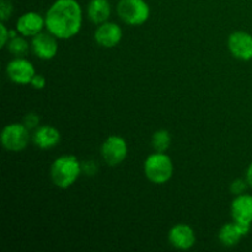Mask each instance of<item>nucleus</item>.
<instances>
[{"label":"nucleus","instance_id":"9b49d317","mask_svg":"<svg viewBox=\"0 0 252 252\" xmlns=\"http://www.w3.org/2000/svg\"><path fill=\"white\" fill-rule=\"evenodd\" d=\"M46 27V19L36 11L22 14L16 21V30L24 37H33Z\"/></svg>","mask_w":252,"mask_h":252},{"label":"nucleus","instance_id":"5701e85b","mask_svg":"<svg viewBox=\"0 0 252 252\" xmlns=\"http://www.w3.org/2000/svg\"><path fill=\"white\" fill-rule=\"evenodd\" d=\"M0 32H1V36H0V44H1V48H4V47H6L7 42L10 41V36H9V30L6 29V26H5L4 22L1 21V24H0Z\"/></svg>","mask_w":252,"mask_h":252},{"label":"nucleus","instance_id":"a211bd4d","mask_svg":"<svg viewBox=\"0 0 252 252\" xmlns=\"http://www.w3.org/2000/svg\"><path fill=\"white\" fill-rule=\"evenodd\" d=\"M7 51L15 57H24L29 52V43L24 37H15L11 38L6 44Z\"/></svg>","mask_w":252,"mask_h":252},{"label":"nucleus","instance_id":"39448f33","mask_svg":"<svg viewBox=\"0 0 252 252\" xmlns=\"http://www.w3.org/2000/svg\"><path fill=\"white\" fill-rule=\"evenodd\" d=\"M29 128L24 123H11L2 129L1 144L9 152H21L30 140Z\"/></svg>","mask_w":252,"mask_h":252},{"label":"nucleus","instance_id":"412c9836","mask_svg":"<svg viewBox=\"0 0 252 252\" xmlns=\"http://www.w3.org/2000/svg\"><path fill=\"white\" fill-rule=\"evenodd\" d=\"M24 125L26 126L29 129H36L39 126V116L34 112H30L25 116Z\"/></svg>","mask_w":252,"mask_h":252},{"label":"nucleus","instance_id":"4be33fe9","mask_svg":"<svg viewBox=\"0 0 252 252\" xmlns=\"http://www.w3.org/2000/svg\"><path fill=\"white\" fill-rule=\"evenodd\" d=\"M32 85V88H34L36 90H42V89H44V86H46V78H44L43 75H41V74H36V75L32 78L31 83H30Z\"/></svg>","mask_w":252,"mask_h":252},{"label":"nucleus","instance_id":"20e7f679","mask_svg":"<svg viewBox=\"0 0 252 252\" xmlns=\"http://www.w3.org/2000/svg\"><path fill=\"white\" fill-rule=\"evenodd\" d=\"M116 10L120 19L130 26L143 25L150 16V7L145 0H120Z\"/></svg>","mask_w":252,"mask_h":252},{"label":"nucleus","instance_id":"f3484780","mask_svg":"<svg viewBox=\"0 0 252 252\" xmlns=\"http://www.w3.org/2000/svg\"><path fill=\"white\" fill-rule=\"evenodd\" d=\"M152 144L155 152L165 153L171 144V135L165 129L157 130L152 137Z\"/></svg>","mask_w":252,"mask_h":252},{"label":"nucleus","instance_id":"ddd939ff","mask_svg":"<svg viewBox=\"0 0 252 252\" xmlns=\"http://www.w3.org/2000/svg\"><path fill=\"white\" fill-rule=\"evenodd\" d=\"M231 217L235 223L252 224V196L240 194L231 203Z\"/></svg>","mask_w":252,"mask_h":252},{"label":"nucleus","instance_id":"dca6fc26","mask_svg":"<svg viewBox=\"0 0 252 252\" xmlns=\"http://www.w3.org/2000/svg\"><path fill=\"white\" fill-rule=\"evenodd\" d=\"M244 236H245V234L241 230L240 225H239L238 223H235V221L224 224L218 234L219 241H220L224 246H226V248H233V246L238 245L239 241H240L241 238H244Z\"/></svg>","mask_w":252,"mask_h":252},{"label":"nucleus","instance_id":"6e6552de","mask_svg":"<svg viewBox=\"0 0 252 252\" xmlns=\"http://www.w3.org/2000/svg\"><path fill=\"white\" fill-rule=\"evenodd\" d=\"M31 47L34 56L43 61L54 58L58 52L57 37L53 36L51 32H39L36 36L32 37Z\"/></svg>","mask_w":252,"mask_h":252},{"label":"nucleus","instance_id":"aec40b11","mask_svg":"<svg viewBox=\"0 0 252 252\" xmlns=\"http://www.w3.org/2000/svg\"><path fill=\"white\" fill-rule=\"evenodd\" d=\"M248 185L249 184L246 180H243V179L234 180L230 185L231 193L235 194V196H240V194H243L244 192L246 191V189H248Z\"/></svg>","mask_w":252,"mask_h":252},{"label":"nucleus","instance_id":"393cba45","mask_svg":"<svg viewBox=\"0 0 252 252\" xmlns=\"http://www.w3.org/2000/svg\"><path fill=\"white\" fill-rule=\"evenodd\" d=\"M246 181H248L249 186L252 187V162L249 165L248 170H246Z\"/></svg>","mask_w":252,"mask_h":252},{"label":"nucleus","instance_id":"1a4fd4ad","mask_svg":"<svg viewBox=\"0 0 252 252\" xmlns=\"http://www.w3.org/2000/svg\"><path fill=\"white\" fill-rule=\"evenodd\" d=\"M228 48L233 57L240 61L252 59V34L245 31H235L229 36Z\"/></svg>","mask_w":252,"mask_h":252},{"label":"nucleus","instance_id":"f257e3e1","mask_svg":"<svg viewBox=\"0 0 252 252\" xmlns=\"http://www.w3.org/2000/svg\"><path fill=\"white\" fill-rule=\"evenodd\" d=\"M46 29L59 39H69L79 33L83 25V10L76 0H56L46 12Z\"/></svg>","mask_w":252,"mask_h":252},{"label":"nucleus","instance_id":"9d476101","mask_svg":"<svg viewBox=\"0 0 252 252\" xmlns=\"http://www.w3.org/2000/svg\"><path fill=\"white\" fill-rule=\"evenodd\" d=\"M123 36L122 29L115 22L106 21L103 24L98 25L95 30L94 38L98 46L103 48H113L121 42Z\"/></svg>","mask_w":252,"mask_h":252},{"label":"nucleus","instance_id":"7ed1b4c3","mask_svg":"<svg viewBox=\"0 0 252 252\" xmlns=\"http://www.w3.org/2000/svg\"><path fill=\"white\" fill-rule=\"evenodd\" d=\"M144 174L150 182L162 185L169 181L174 174V165L165 153L155 152L144 161Z\"/></svg>","mask_w":252,"mask_h":252},{"label":"nucleus","instance_id":"b1692460","mask_svg":"<svg viewBox=\"0 0 252 252\" xmlns=\"http://www.w3.org/2000/svg\"><path fill=\"white\" fill-rule=\"evenodd\" d=\"M96 164L94 161H86L81 165V170L85 172L86 175H95L96 172Z\"/></svg>","mask_w":252,"mask_h":252},{"label":"nucleus","instance_id":"423d86ee","mask_svg":"<svg viewBox=\"0 0 252 252\" xmlns=\"http://www.w3.org/2000/svg\"><path fill=\"white\" fill-rule=\"evenodd\" d=\"M128 154L127 143L123 138L118 135H111L101 147V155L102 159L108 166H118L126 160Z\"/></svg>","mask_w":252,"mask_h":252},{"label":"nucleus","instance_id":"2eb2a0df","mask_svg":"<svg viewBox=\"0 0 252 252\" xmlns=\"http://www.w3.org/2000/svg\"><path fill=\"white\" fill-rule=\"evenodd\" d=\"M86 11H88L89 19L94 24H103L111 16V4L108 0H90Z\"/></svg>","mask_w":252,"mask_h":252},{"label":"nucleus","instance_id":"6ab92c4d","mask_svg":"<svg viewBox=\"0 0 252 252\" xmlns=\"http://www.w3.org/2000/svg\"><path fill=\"white\" fill-rule=\"evenodd\" d=\"M12 2L10 0H0V19L2 22H5L6 20L10 19V16L12 15Z\"/></svg>","mask_w":252,"mask_h":252},{"label":"nucleus","instance_id":"4468645a","mask_svg":"<svg viewBox=\"0 0 252 252\" xmlns=\"http://www.w3.org/2000/svg\"><path fill=\"white\" fill-rule=\"evenodd\" d=\"M61 142V133L52 126H41L33 133V143L41 149H52Z\"/></svg>","mask_w":252,"mask_h":252},{"label":"nucleus","instance_id":"f8f14e48","mask_svg":"<svg viewBox=\"0 0 252 252\" xmlns=\"http://www.w3.org/2000/svg\"><path fill=\"white\" fill-rule=\"evenodd\" d=\"M169 241L179 250H189L196 244V234L189 225L177 224L169 231Z\"/></svg>","mask_w":252,"mask_h":252},{"label":"nucleus","instance_id":"f03ea898","mask_svg":"<svg viewBox=\"0 0 252 252\" xmlns=\"http://www.w3.org/2000/svg\"><path fill=\"white\" fill-rule=\"evenodd\" d=\"M81 171V164L74 155H63L51 165L49 176L57 187L68 189L78 180Z\"/></svg>","mask_w":252,"mask_h":252},{"label":"nucleus","instance_id":"0eeeda50","mask_svg":"<svg viewBox=\"0 0 252 252\" xmlns=\"http://www.w3.org/2000/svg\"><path fill=\"white\" fill-rule=\"evenodd\" d=\"M6 75L14 83L20 84V85H27L36 75V70L31 62L22 57H16L7 63Z\"/></svg>","mask_w":252,"mask_h":252}]
</instances>
